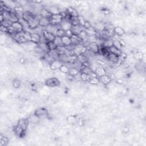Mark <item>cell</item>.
I'll return each mask as SVG.
<instances>
[{"mask_svg":"<svg viewBox=\"0 0 146 146\" xmlns=\"http://www.w3.org/2000/svg\"><path fill=\"white\" fill-rule=\"evenodd\" d=\"M41 18V16L38 17V16H35V17L32 19L31 21L28 22L29 28L31 30H35V29L38 28L39 26V19Z\"/></svg>","mask_w":146,"mask_h":146,"instance_id":"1","label":"cell"},{"mask_svg":"<svg viewBox=\"0 0 146 146\" xmlns=\"http://www.w3.org/2000/svg\"><path fill=\"white\" fill-rule=\"evenodd\" d=\"M73 50H74V54L78 56L79 55L84 54L85 53L87 50V46L83 44H79L74 46Z\"/></svg>","mask_w":146,"mask_h":146,"instance_id":"2","label":"cell"},{"mask_svg":"<svg viewBox=\"0 0 146 146\" xmlns=\"http://www.w3.org/2000/svg\"><path fill=\"white\" fill-rule=\"evenodd\" d=\"M63 17L60 13L57 14H53L50 18L51 24L54 25H59L63 21Z\"/></svg>","mask_w":146,"mask_h":146,"instance_id":"3","label":"cell"},{"mask_svg":"<svg viewBox=\"0 0 146 146\" xmlns=\"http://www.w3.org/2000/svg\"><path fill=\"white\" fill-rule=\"evenodd\" d=\"M87 48L89 51L92 52L95 54H98L99 52V49H100L99 46L97 42L89 43L87 46Z\"/></svg>","mask_w":146,"mask_h":146,"instance_id":"4","label":"cell"},{"mask_svg":"<svg viewBox=\"0 0 146 146\" xmlns=\"http://www.w3.org/2000/svg\"><path fill=\"white\" fill-rule=\"evenodd\" d=\"M60 84V82L58 80V79L53 77L51 78H49L45 81V84L47 86L50 87H54L59 86Z\"/></svg>","mask_w":146,"mask_h":146,"instance_id":"5","label":"cell"},{"mask_svg":"<svg viewBox=\"0 0 146 146\" xmlns=\"http://www.w3.org/2000/svg\"><path fill=\"white\" fill-rule=\"evenodd\" d=\"M63 65V63L60 61L59 59H55L52 61L50 64V68L52 70L57 71L59 70L61 67Z\"/></svg>","mask_w":146,"mask_h":146,"instance_id":"6","label":"cell"},{"mask_svg":"<svg viewBox=\"0 0 146 146\" xmlns=\"http://www.w3.org/2000/svg\"><path fill=\"white\" fill-rule=\"evenodd\" d=\"M42 35L44 36L45 38L46 39V41H47L48 42H54L55 39V37H56V36H55L54 34L45 30V29H43V32H42Z\"/></svg>","mask_w":146,"mask_h":146,"instance_id":"7","label":"cell"},{"mask_svg":"<svg viewBox=\"0 0 146 146\" xmlns=\"http://www.w3.org/2000/svg\"><path fill=\"white\" fill-rule=\"evenodd\" d=\"M23 31L19 32V33H17L16 34L14 35V39L19 43H27V42H26V41L24 38Z\"/></svg>","mask_w":146,"mask_h":146,"instance_id":"8","label":"cell"},{"mask_svg":"<svg viewBox=\"0 0 146 146\" xmlns=\"http://www.w3.org/2000/svg\"><path fill=\"white\" fill-rule=\"evenodd\" d=\"M60 26H61V28L63 30H64L65 31H67L68 30H70L72 26L69 20L67 19L66 18H64L62 22L61 23Z\"/></svg>","mask_w":146,"mask_h":146,"instance_id":"9","label":"cell"},{"mask_svg":"<svg viewBox=\"0 0 146 146\" xmlns=\"http://www.w3.org/2000/svg\"><path fill=\"white\" fill-rule=\"evenodd\" d=\"M11 26H12L14 30L15 31L16 33H19V32H22L24 30V26H23L21 22L20 21L13 23L12 25H11Z\"/></svg>","mask_w":146,"mask_h":146,"instance_id":"10","label":"cell"},{"mask_svg":"<svg viewBox=\"0 0 146 146\" xmlns=\"http://www.w3.org/2000/svg\"><path fill=\"white\" fill-rule=\"evenodd\" d=\"M35 17V15L32 13L31 12L29 11H24V14H23V18L22 19H24V21L26 22H29L32 19H33Z\"/></svg>","mask_w":146,"mask_h":146,"instance_id":"11","label":"cell"},{"mask_svg":"<svg viewBox=\"0 0 146 146\" xmlns=\"http://www.w3.org/2000/svg\"><path fill=\"white\" fill-rule=\"evenodd\" d=\"M39 15L41 16V17H43V18L50 19L51 16H52V14H51L50 11L48 9H47L43 8L40 10Z\"/></svg>","mask_w":146,"mask_h":146,"instance_id":"12","label":"cell"},{"mask_svg":"<svg viewBox=\"0 0 146 146\" xmlns=\"http://www.w3.org/2000/svg\"><path fill=\"white\" fill-rule=\"evenodd\" d=\"M48 114V111L44 108H39L36 110L34 112V115H36L37 117L40 118L42 117L43 116H45Z\"/></svg>","mask_w":146,"mask_h":146,"instance_id":"13","label":"cell"},{"mask_svg":"<svg viewBox=\"0 0 146 146\" xmlns=\"http://www.w3.org/2000/svg\"><path fill=\"white\" fill-rule=\"evenodd\" d=\"M51 24L50 19L41 17L39 19V26L42 28H45Z\"/></svg>","mask_w":146,"mask_h":146,"instance_id":"14","label":"cell"},{"mask_svg":"<svg viewBox=\"0 0 146 146\" xmlns=\"http://www.w3.org/2000/svg\"><path fill=\"white\" fill-rule=\"evenodd\" d=\"M28 122L29 120L28 119H21L18 121V123H17V125H18L19 127H21L22 129L25 131L26 128L28 127Z\"/></svg>","mask_w":146,"mask_h":146,"instance_id":"15","label":"cell"},{"mask_svg":"<svg viewBox=\"0 0 146 146\" xmlns=\"http://www.w3.org/2000/svg\"><path fill=\"white\" fill-rule=\"evenodd\" d=\"M66 13L68 14L69 16H70L71 17H78L79 16V14L77 9H75V8L73 7H69L67 9V12Z\"/></svg>","mask_w":146,"mask_h":146,"instance_id":"16","label":"cell"},{"mask_svg":"<svg viewBox=\"0 0 146 146\" xmlns=\"http://www.w3.org/2000/svg\"><path fill=\"white\" fill-rule=\"evenodd\" d=\"M80 25H77V26H72L71 28V31L72 32V34L76 35V36H78L81 32L84 29Z\"/></svg>","mask_w":146,"mask_h":146,"instance_id":"17","label":"cell"},{"mask_svg":"<svg viewBox=\"0 0 146 146\" xmlns=\"http://www.w3.org/2000/svg\"><path fill=\"white\" fill-rule=\"evenodd\" d=\"M41 41V35L36 33H31V42L38 45Z\"/></svg>","mask_w":146,"mask_h":146,"instance_id":"18","label":"cell"},{"mask_svg":"<svg viewBox=\"0 0 146 146\" xmlns=\"http://www.w3.org/2000/svg\"><path fill=\"white\" fill-rule=\"evenodd\" d=\"M99 79H100V82H101L104 86L108 85L111 82L110 77L106 74L99 77Z\"/></svg>","mask_w":146,"mask_h":146,"instance_id":"19","label":"cell"},{"mask_svg":"<svg viewBox=\"0 0 146 146\" xmlns=\"http://www.w3.org/2000/svg\"><path fill=\"white\" fill-rule=\"evenodd\" d=\"M38 46L42 50L43 52H45V54H49L50 52V50L48 46V43L47 42H43V43H39Z\"/></svg>","mask_w":146,"mask_h":146,"instance_id":"20","label":"cell"},{"mask_svg":"<svg viewBox=\"0 0 146 146\" xmlns=\"http://www.w3.org/2000/svg\"><path fill=\"white\" fill-rule=\"evenodd\" d=\"M61 39H62V42L63 45L64 46H65V47H69V46H71L72 45L70 37L65 36L64 37L61 38Z\"/></svg>","mask_w":146,"mask_h":146,"instance_id":"21","label":"cell"},{"mask_svg":"<svg viewBox=\"0 0 146 146\" xmlns=\"http://www.w3.org/2000/svg\"><path fill=\"white\" fill-rule=\"evenodd\" d=\"M70 38H71V43L72 45L76 46L79 44H82V42H83V41L79 38V37L78 36L72 34V36Z\"/></svg>","mask_w":146,"mask_h":146,"instance_id":"22","label":"cell"},{"mask_svg":"<svg viewBox=\"0 0 146 146\" xmlns=\"http://www.w3.org/2000/svg\"><path fill=\"white\" fill-rule=\"evenodd\" d=\"M106 57L107 59H109V61H110L112 63L117 62L119 61V58L118 56L114 54L110 53V52H109V54L107 55V56Z\"/></svg>","mask_w":146,"mask_h":146,"instance_id":"23","label":"cell"},{"mask_svg":"<svg viewBox=\"0 0 146 146\" xmlns=\"http://www.w3.org/2000/svg\"><path fill=\"white\" fill-rule=\"evenodd\" d=\"M114 32L115 35L120 37H122L125 33L124 29L121 27H119V26L114 28Z\"/></svg>","mask_w":146,"mask_h":146,"instance_id":"24","label":"cell"},{"mask_svg":"<svg viewBox=\"0 0 146 146\" xmlns=\"http://www.w3.org/2000/svg\"><path fill=\"white\" fill-rule=\"evenodd\" d=\"M102 45L103 46V48L109 49L113 46V39H112L111 38L105 39L103 41Z\"/></svg>","mask_w":146,"mask_h":146,"instance_id":"25","label":"cell"},{"mask_svg":"<svg viewBox=\"0 0 146 146\" xmlns=\"http://www.w3.org/2000/svg\"><path fill=\"white\" fill-rule=\"evenodd\" d=\"M108 50H109V52H110V53L115 54L116 55H117V56H118V57L121 54V53L122 52L121 50H119L117 48H116L114 46H111L110 48L108 49Z\"/></svg>","mask_w":146,"mask_h":146,"instance_id":"26","label":"cell"},{"mask_svg":"<svg viewBox=\"0 0 146 146\" xmlns=\"http://www.w3.org/2000/svg\"><path fill=\"white\" fill-rule=\"evenodd\" d=\"M95 72L97 74L98 77H101L102 76L106 74V71L104 68H102V67H99L97 69L95 70Z\"/></svg>","mask_w":146,"mask_h":146,"instance_id":"27","label":"cell"},{"mask_svg":"<svg viewBox=\"0 0 146 146\" xmlns=\"http://www.w3.org/2000/svg\"><path fill=\"white\" fill-rule=\"evenodd\" d=\"M9 21H10L11 23H14L16 22L19 21V20L18 17H17L16 13H14V11H11L10 16H9Z\"/></svg>","mask_w":146,"mask_h":146,"instance_id":"28","label":"cell"},{"mask_svg":"<svg viewBox=\"0 0 146 146\" xmlns=\"http://www.w3.org/2000/svg\"><path fill=\"white\" fill-rule=\"evenodd\" d=\"M80 73V71L79 70L75 68H70L69 69V74H70V75L72 76L73 77H75V76L78 75Z\"/></svg>","mask_w":146,"mask_h":146,"instance_id":"29","label":"cell"},{"mask_svg":"<svg viewBox=\"0 0 146 146\" xmlns=\"http://www.w3.org/2000/svg\"><path fill=\"white\" fill-rule=\"evenodd\" d=\"M78 36L79 37V38L83 42L87 41V37H88V35H87L85 30H83L82 31Z\"/></svg>","mask_w":146,"mask_h":146,"instance_id":"30","label":"cell"},{"mask_svg":"<svg viewBox=\"0 0 146 146\" xmlns=\"http://www.w3.org/2000/svg\"><path fill=\"white\" fill-rule=\"evenodd\" d=\"M23 33H24V36L25 39H26V42H31V33H30V31H26V30H24L23 31Z\"/></svg>","mask_w":146,"mask_h":146,"instance_id":"31","label":"cell"},{"mask_svg":"<svg viewBox=\"0 0 146 146\" xmlns=\"http://www.w3.org/2000/svg\"><path fill=\"white\" fill-rule=\"evenodd\" d=\"M80 79L84 82H89L90 79V77L89 74L80 72Z\"/></svg>","mask_w":146,"mask_h":146,"instance_id":"32","label":"cell"},{"mask_svg":"<svg viewBox=\"0 0 146 146\" xmlns=\"http://www.w3.org/2000/svg\"><path fill=\"white\" fill-rule=\"evenodd\" d=\"M92 71L91 68H88V67H84L81 65V68L80 69V72L84 73L86 74H89L90 72Z\"/></svg>","mask_w":146,"mask_h":146,"instance_id":"33","label":"cell"},{"mask_svg":"<svg viewBox=\"0 0 146 146\" xmlns=\"http://www.w3.org/2000/svg\"><path fill=\"white\" fill-rule=\"evenodd\" d=\"M87 57H86V55L84 54H81L78 55V61H79L81 63V64H82L83 63L86 62V61H88L87 60Z\"/></svg>","mask_w":146,"mask_h":146,"instance_id":"34","label":"cell"},{"mask_svg":"<svg viewBox=\"0 0 146 146\" xmlns=\"http://www.w3.org/2000/svg\"><path fill=\"white\" fill-rule=\"evenodd\" d=\"M143 57H144L143 53L142 52H140V51H137L134 55V58H135V59L139 61L142 60L143 58Z\"/></svg>","mask_w":146,"mask_h":146,"instance_id":"35","label":"cell"},{"mask_svg":"<svg viewBox=\"0 0 146 146\" xmlns=\"http://www.w3.org/2000/svg\"><path fill=\"white\" fill-rule=\"evenodd\" d=\"M89 82L90 83V84H92V85H97V84L100 83V79H99V77L92 78H90Z\"/></svg>","mask_w":146,"mask_h":146,"instance_id":"36","label":"cell"},{"mask_svg":"<svg viewBox=\"0 0 146 146\" xmlns=\"http://www.w3.org/2000/svg\"><path fill=\"white\" fill-rule=\"evenodd\" d=\"M69 69H70V68H69L68 66L63 65L61 67V68L59 70L61 72H62L63 74H69Z\"/></svg>","mask_w":146,"mask_h":146,"instance_id":"37","label":"cell"},{"mask_svg":"<svg viewBox=\"0 0 146 146\" xmlns=\"http://www.w3.org/2000/svg\"><path fill=\"white\" fill-rule=\"evenodd\" d=\"M65 35H66V31L63 30L62 29L60 28V29H58L57 30L56 34H55V36L59 38H62L65 36Z\"/></svg>","mask_w":146,"mask_h":146,"instance_id":"38","label":"cell"},{"mask_svg":"<svg viewBox=\"0 0 146 146\" xmlns=\"http://www.w3.org/2000/svg\"><path fill=\"white\" fill-rule=\"evenodd\" d=\"M69 21L71 23V26L79 25L78 17H70V19Z\"/></svg>","mask_w":146,"mask_h":146,"instance_id":"39","label":"cell"},{"mask_svg":"<svg viewBox=\"0 0 146 146\" xmlns=\"http://www.w3.org/2000/svg\"><path fill=\"white\" fill-rule=\"evenodd\" d=\"M50 12L51 13V14L53 15V14H59L61 13V11L59 10V9L58 8L55 7V6H51L49 8V9H48Z\"/></svg>","mask_w":146,"mask_h":146,"instance_id":"40","label":"cell"},{"mask_svg":"<svg viewBox=\"0 0 146 146\" xmlns=\"http://www.w3.org/2000/svg\"><path fill=\"white\" fill-rule=\"evenodd\" d=\"M48 46H49V50H50V52L56 51L57 46L55 45L54 42H48Z\"/></svg>","mask_w":146,"mask_h":146,"instance_id":"41","label":"cell"},{"mask_svg":"<svg viewBox=\"0 0 146 146\" xmlns=\"http://www.w3.org/2000/svg\"><path fill=\"white\" fill-rule=\"evenodd\" d=\"M78 18L79 20V25L83 28L84 24H85L86 22L87 21V20L82 16H79L78 17Z\"/></svg>","mask_w":146,"mask_h":146,"instance_id":"42","label":"cell"},{"mask_svg":"<svg viewBox=\"0 0 146 146\" xmlns=\"http://www.w3.org/2000/svg\"><path fill=\"white\" fill-rule=\"evenodd\" d=\"M54 43L55 44L57 47H59V46H63V44L62 42V39H61V38L56 37H55V39L54 41Z\"/></svg>","mask_w":146,"mask_h":146,"instance_id":"43","label":"cell"},{"mask_svg":"<svg viewBox=\"0 0 146 146\" xmlns=\"http://www.w3.org/2000/svg\"><path fill=\"white\" fill-rule=\"evenodd\" d=\"M0 138H1V139H0V144H1V145L3 146L7 144V143H8V139L6 138V137L2 136V135H1Z\"/></svg>","mask_w":146,"mask_h":146,"instance_id":"44","label":"cell"},{"mask_svg":"<svg viewBox=\"0 0 146 146\" xmlns=\"http://www.w3.org/2000/svg\"><path fill=\"white\" fill-rule=\"evenodd\" d=\"M113 46L119 50H121L122 46L119 42V39H114L113 40Z\"/></svg>","mask_w":146,"mask_h":146,"instance_id":"45","label":"cell"},{"mask_svg":"<svg viewBox=\"0 0 146 146\" xmlns=\"http://www.w3.org/2000/svg\"><path fill=\"white\" fill-rule=\"evenodd\" d=\"M77 119H76L74 116H69L68 118V122L70 124H74L75 123Z\"/></svg>","mask_w":146,"mask_h":146,"instance_id":"46","label":"cell"},{"mask_svg":"<svg viewBox=\"0 0 146 146\" xmlns=\"http://www.w3.org/2000/svg\"><path fill=\"white\" fill-rule=\"evenodd\" d=\"M13 86L16 88H18L21 86V82L18 79H15L13 82Z\"/></svg>","mask_w":146,"mask_h":146,"instance_id":"47","label":"cell"},{"mask_svg":"<svg viewBox=\"0 0 146 146\" xmlns=\"http://www.w3.org/2000/svg\"><path fill=\"white\" fill-rule=\"evenodd\" d=\"M0 30L1 32H4V33H8V28L5 27V26L1 25L0 26Z\"/></svg>","mask_w":146,"mask_h":146,"instance_id":"48","label":"cell"},{"mask_svg":"<svg viewBox=\"0 0 146 146\" xmlns=\"http://www.w3.org/2000/svg\"><path fill=\"white\" fill-rule=\"evenodd\" d=\"M89 76H90V78L98 77V76H97V74H96V73H95V71H91V72H90V74H89Z\"/></svg>","mask_w":146,"mask_h":146,"instance_id":"49","label":"cell"},{"mask_svg":"<svg viewBox=\"0 0 146 146\" xmlns=\"http://www.w3.org/2000/svg\"><path fill=\"white\" fill-rule=\"evenodd\" d=\"M65 31H66V35H65V36H68V37H71L72 36V33L71 30H68Z\"/></svg>","mask_w":146,"mask_h":146,"instance_id":"50","label":"cell"},{"mask_svg":"<svg viewBox=\"0 0 146 146\" xmlns=\"http://www.w3.org/2000/svg\"><path fill=\"white\" fill-rule=\"evenodd\" d=\"M119 43H120L122 47H124V46H125V42L123 39H119Z\"/></svg>","mask_w":146,"mask_h":146,"instance_id":"51","label":"cell"}]
</instances>
